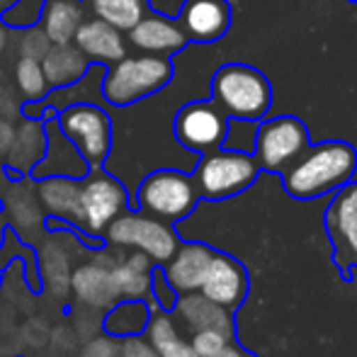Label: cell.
<instances>
[{"label": "cell", "mask_w": 357, "mask_h": 357, "mask_svg": "<svg viewBox=\"0 0 357 357\" xmlns=\"http://www.w3.org/2000/svg\"><path fill=\"white\" fill-rule=\"evenodd\" d=\"M357 173V149L348 142L311 144L280 175L282 190L296 202H311L333 195Z\"/></svg>", "instance_id": "1"}, {"label": "cell", "mask_w": 357, "mask_h": 357, "mask_svg": "<svg viewBox=\"0 0 357 357\" xmlns=\"http://www.w3.org/2000/svg\"><path fill=\"white\" fill-rule=\"evenodd\" d=\"M129 207H132V192L127 185L107 168H90L88 175L80 178L73 231L80 236L85 248H102L107 245L102 238L105 229Z\"/></svg>", "instance_id": "2"}, {"label": "cell", "mask_w": 357, "mask_h": 357, "mask_svg": "<svg viewBox=\"0 0 357 357\" xmlns=\"http://www.w3.org/2000/svg\"><path fill=\"white\" fill-rule=\"evenodd\" d=\"M212 102L231 122L258 124L273 109V83L248 63H224L212 75Z\"/></svg>", "instance_id": "3"}, {"label": "cell", "mask_w": 357, "mask_h": 357, "mask_svg": "<svg viewBox=\"0 0 357 357\" xmlns=\"http://www.w3.org/2000/svg\"><path fill=\"white\" fill-rule=\"evenodd\" d=\"M175 78V66L168 56L139 54L124 56L107 66L100 83L102 100L112 107H132L151 95L165 90Z\"/></svg>", "instance_id": "4"}, {"label": "cell", "mask_w": 357, "mask_h": 357, "mask_svg": "<svg viewBox=\"0 0 357 357\" xmlns=\"http://www.w3.org/2000/svg\"><path fill=\"white\" fill-rule=\"evenodd\" d=\"M199 197L197 185L188 170L178 168H158L144 175L139 188H134L132 209L155 216L165 224H183L197 212Z\"/></svg>", "instance_id": "5"}, {"label": "cell", "mask_w": 357, "mask_h": 357, "mask_svg": "<svg viewBox=\"0 0 357 357\" xmlns=\"http://www.w3.org/2000/svg\"><path fill=\"white\" fill-rule=\"evenodd\" d=\"M190 175L204 202H226V199L248 192L260 180L263 170L253 153L221 146V149L199 155Z\"/></svg>", "instance_id": "6"}, {"label": "cell", "mask_w": 357, "mask_h": 357, "mask_svg": "<svg viewBox=\"0 0 357 357\" xmlns=\"http://www.w3.org/2000/svg\"><path fill=\"white\" fill-rule=\"evenodd\" d=\"M102 238L109 248L142 250L155 265L168 263L178 245L183 243V236L173 224H165V221L132 207L119 214L117 219H112V224L105 229Z\"/></svg>", "instance_id": "7"}, {"label": "cell", "mask_w": 357, "mask_h": 357, "mask_svg": "<svg viewBox=\"0 0 357 357\" xmlns=\"http://www.w3.org/2000/svg\"><path fill=\"white\" fill-rule=\"evenodd\" d=\"M309 146L311 134L304 119H299L296 114H280V117H265L258 122L253 155L263 173L280 178Z\"/></svg>", "instance_id": "8"}, {"label": "cell", "mask_w": 357, "mask_h": 357, "mask_svg": "<svg viewBox=\"0 0 357 357\" xmlns=\"http://www.w3.org/2000/svg\"><path fill=\"white\" fill-rule=\"evenodd\" d=\"M56 124L90 168H102L112 153V117L98 102H75L59 109Z\"/></svg>", "instance_id": "9"}, {"label": "cell", "mask_w": 357, "mask_h": 357, "mask_svg": "<svg viewBox=\"0 0 357 357\" xmlns=\"http://www.w3.org/2000/svg\"><path fill=\"white\" fill-rule=\"evenodd\" d=\"M83 241L73 229H49L34 245L42 289L54 299L66 301L71 294V273L83 253Z\"/></svg>", "instance_id": "10"}, {"label": "cell", "mask_w": 357, "mask_h": 357, "mask_svg": "<svg viewBox=\"0 0 357 357\" xmlns=\"http://www.w3.org/2000/svg\"><path fill=\"white\" fill-rule=\"evenodd\" d=\"M326 234L333 245V263L345 282L357 270V180L335 190L326 207Z\"/></svg>", "instance_id": "11"}, {"label": "cell", "mask_w": 357, "mask_h": 357, "mask_svg": "<svg viewBox=\"0 0 357 357\" xmlns=\"http://www.w3.org/2000/svg\"><path fill=\"white\" fill-rule=\"evenodd\" d=\"M173 134L190 153H209L226 146L231 134V119L212 100H192L183 105L173 119Z\"/></svg>", "instance_id": "12"}, {"label": "cell", "mask_w": 357, "mask_h": 357, "mask_svg": "<svg viewBox=\"0 0 357 357\" xmlns=\"http://www.w3.org/2000/svg\"><path fill=\"white\" fill-rule=\"evenodd\" d=\"M88 253L90 258L80 260L71 273V294L78 306L95 314H105L119 301L112 280V265L117 263L119 250L102 245V248H90Z\"/></svg>", "instance_id": "13"}, {"label": "cell", "mask_w": 357, "mask_h": 357, "mask_svg": "<svg viewBox=\"0 0 357 357\" xmlns=\"http://www.w3.org/2000/svg\"><path fill=\"white\" fill-rule=\"evenodd\" d=\"M197 291H202L207 299L216 301V304H221L224 309L236 314L243 306V301L248 299V270H245V265L238 258L224 253V250H214Z\"/></svg>", "instance_id": "14"}, {"label": "cell", "mask_w": 357, "mask_h": 357, "mask_svg": "<svg viewBox=\"0 0 357 357\" xmlns=\"http://www.w3.org/2000/svg\"><path fill=\"white\" fill-rule=\"evenodd\" d=\"M190 44H216L234 22L229 0H185L175 13Z\"/></svg>", "instance_id": "15"}, {"label": "cell", "mask_w": 357, "mask_h": 357, "mask_svg": "<svg viewBox=\"0 0 357 357\" xmlns=\"http://www.w3.org/2000/svg\"><path fill=\"white\" fill-rule=\"evenodd\" d=\"M3 212L8 214V229L29 245H37L39 238L47 234V214L37 199L32 178L13 180V188L3 197Z\"/></svg>", "instance_id": "16"}, {"label": "cell", "mask_w": 357, "mask_h": 357, "mask_svg": "<svg viewBox=\"0 0 357 357\" xmlns=\"http://www.w3.org/2000/svg\"><path fill=\"white\" fill-rule=\"evenodd\" d=\"M129 44L139 49L142 54H153V56H175L183 49H188L190 39L185 37L178 20L170 15L155 13L149 8V13L129 29Z\"/></svg>", "instance_id": "17"}, {"label": "cell", "mask_w": 357, "mask_h": 357, "mask_svg": "<svg viewBox=\"0 0 357 357\" xmlns=\"http://www.w3.org/2000/svg\"><path fill=\"white\" fill-rule=\"evenodd\" d=\"M173 319L178 321L180 328L188 333V338L197 331H221L236 340V324H234V311L224 309L221 304L207 299L202 291H188V294H178V301L173 306Z\"/></svg>", "instance_id": "18"}, {"label": "cell", "mask_w": 357, "mask_h": 357, "mask_svg": "<svg viewBox=\"0 0 357 357\" xmlns=\"http://www.w3.org/2000/svg\"><path fill=\"white\" fill-rule=\"evenodd\" d=\"M44 137H47V151L42 160L29 170V178L42 180L49 175H66V178H85L90 165L78 153V149L68 142L66 134L59 129L56 117L44 119Z\"/></svg>", "instance_id": "19"}, {"label": "cell", "mask_w": 357, "mask_h": 357, "mask_svg": "<svg viewBox=\"0 0 357 357\" xmlns=\"http://www.w3.org/2000/svg\"><path fill=\"white\" fill-rule=\"evenodd\" d=\"M214 250H216L214 245L204 243V241H195V238L183 241V243L178 245V250L173 253V258L165 265H160L168 284L173 287L178 294L197 291Z\"/></svg>", "instance_id": "20"}, {"label": "cell", "mask_w": 357, "mask_h": 357, "mask_svg": "<svg viewBox=\"0 0 357 357\" xmlns=\"http://www.w3.org/2000/svg\"><path fill=\"white\" fill-rule=\"evenodd\" d=\"M73 47L90 63H102V66H112L119 59L127 56V44H124L122 32L98 17L80 22L78 32L73 37Z\"/></svg>", "instance_id": "21"}, {"label": "cell", "mask_w": 357, "mask_h": 357, "mask_svg": "<svg viewBox=\"0 0 357 357\" xmlns=\"http://www.w3.org/2000/svg\"><path fill=\"white\" fill-rule=\"evenodd\" d=\"M8 163H5V175L10 180L29 178V170L42 160L47 151V137H44V122L37 119H22V127L17 129L8 146Z\"/></svg>", "instance_id": "22"}, {"label": "cell", "mask_w": 357, "mask_h": 357, "mask_svg": "<svg viewBox=\"0 0 357 357\" xmlns=\"http://www.w3.org/2000/svg\"><path fill=\"white\" fill-rule=\"evenodd\" d=\"M153 260L142 250H119L117 263L112 265V280L119 299L151 301V273H153Z\"/></svg>", "instance_id": "23"}, {"label": "cell", "mask_w": 357, "mask_h": 357, "mask_svg": "<svg viewBox=\"0 0 357 357\" xmlns=\"http://www.w3.org/2000/svg\"><path fill=\"white\" fill-rule=\"evenodd\" d=\"M34 190H37V199L42 204L44 214L63 221L68 229H73L80 195V178L49 175V178L34 180Z\"/></svg>", "instance_id": "24"}, {"label": "cell", "mask_w": 357, "mask_h": 357, "mask_svg": "<svg viewBox=\"0 0 357 357\" xmlns=\"http://www.w3.org/2000/svg\"><path fill=\"white\" fill-rule=\"evenodd\" d=\"M144 338L149 340L158 357H199L190 345V338L178 326V321L173 319V314L158 309L155 304H151V319L146 324Z\"/></svg>", "instance_id": "25"}, {"label": "cell", "mask_w": 357, "mask_h": 357, "mask_svg": "<svg viewBox=\"0 0 357 357\" xmlns=\"http://www.w3.org/2000/svg\"><path fill=\"white\" fill-rule=\"evenodd\" d=\"M39 61H42V71L47 75L52 90L78 83L90 68V61L73 47V42L49 44V49Z\"/></svg>", "instance_id": "26"}, {"label": "cell", "mask_w": 357, "mask_h": 357, "mask_svg": "<svg viewBox=\"0 0 357 357\" xmlns=\"http://www.w3.org/2000/svg\"><path fill=\"white\" fill-rule=\"evenodd\" d=\"M85 20L83 0H47L39 17V29L52 44L73 42L80 22Z\"/></svg>", "instance_id": "27"}, {"label": "cell", "mask_w": 357, "mask_h": 357, "mask_svg": "<svg viewBox=\"0 0 357 357\" xmlns=\"http://www.w3.org/2000/svg\"><path fill=\"white\" fill-rule=\"evenodd\" d=\"M151 319V301L144 299H119L102 314V333L112 338H132L144 335Z\"/></svg>", "instance_id": "28"}, {"label": "cell", "mask_w": 357, "mask_h": 357, "mask_svg": "<svg viewBox=\"0 0 357 357\" xmlns=\"http://www.w3.org/2000/svg\"><path fill=\"white\" fill-rule=\"evenodd\" d=\"M83 3L93 17L112 24L119 32H129L149 13V0H83Z\"/></svg>", "instance_id": "29"}, {"label": "cell", "mask_w": 357, "mask_h": 357, "mask_svg": "<svg viewBox=\"0 0 357 357\" xmlns=\"http://www.w3.org/2000/svg\"><path fill=\"white\" fill-rule=\"evenodd\" d=\"M15 83H17V90L22 93L24 102L44 100L52 90L47 75L42 71V61L34 56H20L17 66H15Z\"/></svg>", "instance_id": "30"}, {"label": "cell", "mask_w": 357, "mask_h": 357, "mask_svg": "<svg viewBox=\"0 0 357 357\" xmlns=\"http://www.w3.org/2000/svg\"><path fill=\"white\" fill-rule=\"evenodd\" d=\"M47 0H15L5 10H0V24L10 29H32L39 24Z\"/></svg>", "instance_id": "31"}, {"label": "cell", "mask_w": 357, "mask_h": 357, "mask_svg": "<svg viewBox=\"0 0 357 357\" xmlns=\"http://www.w3.org/2000/svg\"><path fill=\"white\" fill-rule=\"evenodd\" d=\"M175 301H178V291L168 284L160 265H153V273H151V304H155L163 311H173Z\"/></svg>", "instance_id": "32"}, {"label": "cell", "mask_w": 357, "mask_h": 357, "mask_svg": "<svg viewBox=\"0 0 357 357\" xmlns=\"http://www.w3.org/2000/svg\"><path fill=\"white\" fill-rule=\"evenodd\" d=\"M229 340H231L229 335H224L221 331H214V328L197 331V333L190 335V345H192V350L199 357H216Z\"/></svg>", "instance_id": "33"}, {"label": "cell", "mask_w": 357, "mask_h": 357, "mask_svg": "<svg viewBox=\"0 0 357 357\" xmlns=\"http://www.w3.org/2000/svg\"><path fill=\"white\" fill-rule=\"evenodd\" d=\"M117 338L100 331L98 335H93V338H88L80 345L78 357H117Z\"/></svg>", "instance_id": "34"}, {"label": "cell", "mask_w": 357, "mask_h": 357, "mask_svg": "<svg viewBox=\"0 0 357 357\" xmlns=\"http://www.w3.org/2000/svg\"><path fill=\"white\" fill-rule=\"evenodd\" d=\"M117 357H158L151 343L144 335H132V338H117Z\"/></svg>", "instance_id": "35"}, {"label": "cell", "mask_w": 357, "mask_h": 357, "mask_svg": "<svg viewBox=\"0 0 357 357\" xmlns=\"http://www.w3.org/2000/svg\"><path fill=\"white\" fill-rule=\"evenodd\" d=\"M216 357H258V355L250 353V350H245L243 345H238L236 340H229V343L221 348V353Z\"/></svg>", "instance_id": "36"}, {"label": "cell", "mask_w": 357, "mask_h": 357, "mask_svg": "<svg viewBox=\"0 0 357 357\" xmlns=\"http://www.w3.org/2000/svg\"><path fill=\"white\" fill-rule=\"evenodd\" d=\"M5 229H8V221L3 219V212H0V243H3V236H5Z\"/></svg>", "instance_id": "37"}, {"label": "cell", "mask_w": 357, "mask_h": 357, "mask_svg": "<svg viewBox=\"0 0 357 357\" xmlns=\"http://www.w3.org/2000/svg\"><path fill=\"white\" fill-rule=\"evenodd\" d=\"M5 42H8V37H5V29H0V49L5 47Z\"/></svg>", "instance_id": "38"}, {"label": "cell", "mask_w": 357, "mask_h": 357, "mask_svg": "<svg viewBox=\"0 0 357 357\" xmlns=\"http://www.w3.org/2000/svg\"><path fill=\"white\" fill-rule=\"evenodd\" d=\"M10 3H15V0H0V10H5V8H8Z\"/></svg>", "instance_id": "39"}, {"label": "cell", "mask_w": 357, "mask_h": 357, "mask_svg": "<svg viewBox=\"0 0 357 357\" xmlns=\"http://www.w3.org/2000/svg\"><path fill=\"white\" fill-rule=\"evenodd\" d=\"M350 3H355V5H357V0H350Z\"/></svg>", "instance_id": "40"}]
</instances>
